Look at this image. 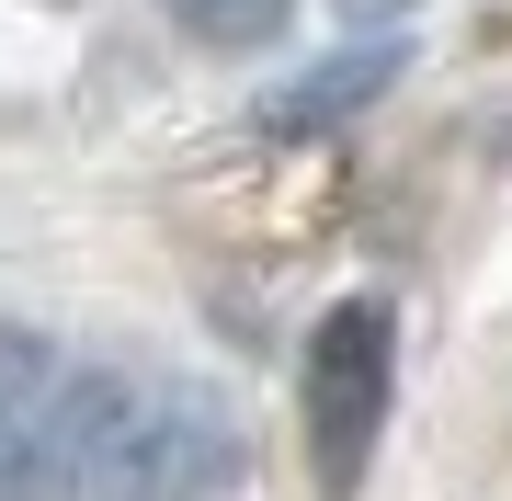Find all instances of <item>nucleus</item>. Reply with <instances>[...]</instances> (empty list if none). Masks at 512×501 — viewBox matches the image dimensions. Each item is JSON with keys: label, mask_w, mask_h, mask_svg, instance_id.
I'll list each match as a JSON object with an SVG mask.
<instances>
[{"label": "nucleus", "mask_w": 512, "mask_h": 501, "mask_svg": "<svg viewBox=\"0 0 512 501\" xmlns=\"http://www.w3.org/2000/svg\"><path fill=\"white\" fill-rule=\"evenodd\" d=\"M387 388H399V319H387L376 297H342L308 331V456H319V479L330 490H353L365 479V456H376V433H387Z\"/></svg>", "instance_id": "f03ea898"}, {"label": "nucleus", "mask_w": 512, "mask_h": 501, "mask_svg": "<svg viewBox=\"0 0 512 501\" xmlns=\"http://www.w3.org/2000/svg\"><path fill=\"white\" fill-rule=\"evenodd\" d=\"M376 80H387V57L365 46V57H342V69H330V80H296V92H274V103H262V126H319V114H342V103H365Z\"/></svg>", "instance_id": "20e7f679"}, {"label": "nucleus", "mask_w": 512, "mask_h": 501, "mask_svg": "<svg viewBox=\"0 0 512 501\" xmlns=\"http://www.w3.org/2000/svg\"><path fill=\"white\" fill-rule=\"evenodd\" d=\"M57 399H69V376H57V342H46V331H0V501H23V490L46 479Z\"/></svg>", "instance_id": "7ed1b4c3"}, {"label": "nucleus", "mask_w": 512, "mask_h": 501, "mask_svg": "<svg viewBox=\"0 0 512 501\" xmlns=\"http://www.w3.org/2000/svg\"><path fill=\"white\" fill-rule=\"evenodd\" d=\"M342 12H353V23H387V12H410V0H342Z\"/></svg>", "instance_id": "423d86ee"}, {"label": "nucleus", "mask_w": 512, "mask_h": 501, "mask_svg": "<svg viewBox=\"0 0 512 501\" xmlns=\"http://www.w3.org/2000/svg\"><path fill=\"white\" fill-rule=\"evenodd\" d=\"M228 467H239L228 399L171 365L69 376L57 433H46V501H205Z\"/></svg>", "instance_id": "f257e3e1"}, {"label": "nucleus", "mask_w": 512, "mask_h": 501, "mask_svg": "<svg viewBox=\"0 0 512 501\" xmlns=\"http://www.w3.org/2000/svg\"><path fill=\"white\" fill-rule=\"evenodd\" d=\"M285 12H296V0H171V23L205 35V46H262Z\"/></svg>", "instance_id": "39448f33"}]
</instances>
